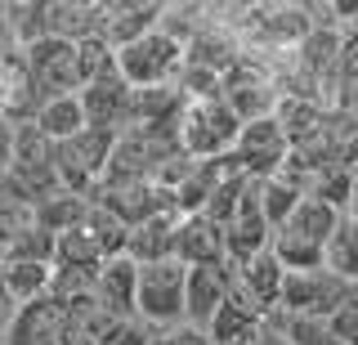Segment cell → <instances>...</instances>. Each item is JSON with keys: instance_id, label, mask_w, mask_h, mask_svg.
Segmentation results:
<instances>
[{"instance_id": "6da1fadb", "label": "cell", "mask_w": 358, "mask_h": 345, "mask_svg": "<svg viewBox=\"0 0 358 345\" xmlns=\"http://www.w3.org/2000/svg\"><path fill=\"white\" fill-rule=\"evenodd\" d=\"M179 153L193 162H220L233 153V143L242 135V121L224 99H188L179 113Z\"/></svg>"}, {"instance_id": "7a4b0ae2", "label": "cell", "mask_w": 358, "mask_h": 345, "mask_svg": "<svg viewBox=\"0 0 358 345\" xmlns=\"http://www.w3.org/2000/svg\"><path fill=\"white\" fill-rule=\"evenodd\" d=\"M188 68V50L179 45L171 31H148L134 45L117 50V72L130 90H157V85H179Z\"/></svg>"}, {"instance_id": "3957f363", "label": "cell", "mask_w": 358, "mask_h": 345, "mask_svg": "<svg viewBox=\"0 0 358 345\" xmlns=\"http://www.w3.org/2000/svg\"><path fill=\"white\" fill-rule=\"evenodd\" d=\"M184 292H188V265L184 260H157L139 265V292H134V314L152 328H179L184 323Z\"/></svg>"}, {"instance_id": "277c9868", "label": "cell", "mask_w": 358, "mask_h": 345, "mask_svg": "<svg viewBox=\"0 0 358 345\" xmlns=\"http://www.w3.org/2000/svg\"><path fill=\"white\" fill-rule=\"evenodd\" d=\"M112 153H117V130H94L85 126L76 139L59 143V184L67 193H81L90 197L99 184H103Z\"/></svg>"}, {"instance_id": "5b68a950", "label": "cell", "mask_w": 358, "mask_h": 345, "mask_svg": "<svg viewBox=\"0 0 358 345\" xmlns=\"http://www.w3.org/2000/svg\"><path fill=\"white\" fill-rule=\"evenodd\" d=\"M22 68L36 99H63V94H81V63H76V45L59 36H41L31 45H22Z\"/></svg>"}, {"instance_id": "8992f818", "label": "cell", "mask_w": 358, "mask_h": 345, "mask_svg": "<svg viewBox=\"0 0 358 345\" xmlns=\"http://www.w3.org/2000/svg\"><path fill=\"white\" fill-rule=\"evenodd\" d=\"M287 157H291V143L282 135V126H278V117H260L242 126L238 143H233V153L224 162L246 180H268V175H278L287 166Z\"/></svg>"}, {"instance_id": "52a82bcc", "label": "cell", "mask_w": 358, "mask_h": 345, "mask_svg": "<svg viewBox=\"0 0 358 345\" xmlns=\"http://www.w3.org/2000/svg\"><path fill=\"white\" fill-rule=\"evenodd\" d=\"M350 292H354V287L345 283V278H336L327 265H322V269H300V274H287L278 309H282V314L331 318V314H336V305H341V300L350 296Z\"/></svg>"}, {"instance_id": "ba28073f", "label": "cell", "mask_w": 358, "mask_h": 345, "mask_svg": "<svg viewBox=\"0 0 358 345\" xmlns=\"http://www.w3.org/2000/svg\"><path fill=\"white\" fill-rule=\"evenodd\" d=\"M67 337H72L67 309L54 296H41V300L18 305V314L5 332V345H63Z\"/></svg>"}, {"instance_id": "9c48e42d", "label": "cell", "mask_w": 358, "mask_h": 345, "mask_svg": "<svg viewBox=\"0 0 358 345\" xmlns=\"http://www.w3.org/2000/svg\"><path fill=\"white\" fill-rule=\"evenodd\" d=\"M229 283H233V265L220 260V265H197L188 269V292H184V323L188 328H210V318L220 314L224 296H229Z\"/></svg>"}, {"instance_id": "30bf717a", "label": "cell", "mask_w": 358, "mask_h": 345, "mask_svg": "<svg viewBox=\"0 0 358 345\" xmlns=\"http://www.w3.org/2000/svg\"><path fill=\"white\" fill-rule=\"evenodd\" d=\"M81 108H85V121L94 130H126L130 126V85L121 81V72H108L99 81H90L81 94Z\"/></svg>"}, {"instance_id": "8fae6325", "label": "cell", "mask_w": 358, "mask_h": 345, "mask_svg": "<svg viewBox=\"0 0 358 345\" xmlns=\"http://www.w3.org/2000/svg\"><path fill=\"white\" fill-rule=\"evenodd\" d=\"M162 18H166V5H157V0H112L103 18V41L112 50H126L139 36L162 27Z\"/></svg>"}, {"instance_id": "7c38bea8", "label": "cell", "mask_w": 358, "mask_h": 345, "mask_svg": "<svg viewBox=\"0 0 358 345\" xmlns=\"http://www.w3.org/2000/svg\"><path fill=\"white\" fill-rule=\"evenodd\" d=\"M175 260H184L188 269L229 260V251H224V229L210 216H201V211L197 216H184L179 229H175Z\"/></svg>"}, {"instance_id": "4fadbf2b", "label": "cell", "mask_w": 358, "mask_h": 345, "mask_svg": "<svg viewBox=\"0 0 358 345\" xmlns=\"http://www.w3.org/2000/svg\"><path fill=\"white\" fill-rule=\"evenodd\" d=\"M94 292H99V305H103L108 318H130L134 314V292H139V265H134L130 255L108 260L94 278Z\"/></svg>"}, {"instance_id": "5bb4252c", "label": "cell", "mask_w": 358, "mask_h": 345, "mask_svg": "<svg viewBox=\"0 0 358 345\" xmlns=\"http://www.w3.org/2000/svg\"><path fill=\"white\" fill-rule=\"evenodd\" d=\"M179 211H157L152 220L130 229V247L126 255L134 265H157V260H171L175 255V229H179Z\"/></svg>"}, {"instance_id": "9a60e30c", "label": "cell", "mask_w": 358, "mask_h": 345, "mask_svg": "<svg viewBox=\"0 0 358 345\" xmlns=\"http://www.w3.org/2000/svg\"><path fill=\"white\" fill-rule=\"evenodd\" d=\"M345 220V211H336V206H327L322 197H305L296 211H291V220L282 225V233H296V238H305V242H313V247H322L327 251V242H331V233H336V225ZM278 233V229H273Z\"/></svg>"}, {"instance_id": "2e32d148", "label": "cell", "mask_w": 358, "mask_h": 345, "mask_svg": "<svg viewBox=\"0 0 358 345\" xmlns=\"http://www.w3.org/2000/svg\"><path fill=\"white\" fill-rule=\"evenodd\" d=\"M31 126H36L50 143H67V139L81 135L90 121H85L81 99H76V94H63V99H45V104L36 108V117H31Z\"/></svg>"}, {"instance_id": "e0dca14e", "label": "cell", "mask_w": 358, "mask_h": 345, "mask_svg": "<svg viewBox=\"0 0 358 345\" xmlns=\"http://www.w3.org/2000/svg\"><path fill=\"white\" fill-rule=\"evenodd\" d=\"M238 274H242L246 292H251V296H255V300H260V305L268 309V314H273V309H278V300H282V283H287V269H282V260L273 255V247L260 251L255 260H246Z\"/></svg>"}, {"instance_id": "ac0fdd59", "label": "cell", "mask_w": 358, "mask_h": 345, "mask_svg": "<svg viewBox=\"0 0 358 345\" xmlns=\"http://www.w3.org/2000/svg\"><path fill=\"white\" fill-rule=\"evenodd\" d=\"M0 274H5V292L14 296V305L50 296L54 283V265H31V260H0Z\"/></svg>"}, {"instance_id": "d6986e66", "label": "cell", "mask_w": 358, "mask_h": 345, "mask_svg": "<svg viewBox=\"0 0 358 345\" xmlns=\"http://www.w3.org/2000/svg\"><path fill=\"white\" fill-rule=\"evenodd\" d=\"M322 265H327L336 278H345L350 287H358V220L345 216L341 225H336L331 242H327V260Z\"/></svg>"}, {"instance_id": "ffe728a7", "label": "cell", "mask_w": 358, "mask_h": 345, "mask_svg": "<svg viewBox=\"0 0 358 345\" xmlns=\"http://www.w3.org/2000/svg\"><path fill=\"white\" fill-rule=\"evenodd\" d=\"M85 211H90V197H81V193H54V197H45V202L36 206V225L59 238V233L81 225Z\"/></svg>"}, {"instance_id": "44dd1931", "label": "cell", "mask_w": 358, "mask_h": 345, "mask_svg": "<svg viewBox=\"0 0 358 345\" xmlns=\"http://www.w3.org/2000/svg\"><path fill=\"white\" fill-rule=\"evenodd\" d=\"M157 337H162V328H152L139 314H130V318H108L94 332V345H152Z\"/></svg>"}, {"instance_id": "7402d4cb", "label": "cell", "mask_w": 358, "mask_h": 345, "mask_svg": "<svg viewBox=\"0 0 358 345\" xmlns=\"http://www.w3.org/2000/svg\"><path fill=\"white\" fill-rule=\"evenodd\" d=\"M54 247H59V238L54 233H45L41 225H31L27 233H18L14 247H9L0 260H31V265H54Z\"/></svg>"}, {"instance_id": "603a6c76", "label": "cell", "mask_w": 358, "mask_h": 345, "mask_svg": "<svg viewBox=\"0 0 358 345\" xmlns=\"http://www.w3.org/2000/svg\"><path fill=\"white\" fill-rule=\"evenodd\" d=\"M31 225H36V206H27V202H18V197L0 193V255L14 247V238H18V233H27Z\"/></svg>"}, {"instance_id": "cb8c5ba5", "label": "cell", "mask_w": 358, "mask_h": 345, "mask_svg": "<svg viewBox=\"0 0 358 345\" xmlns=\"http://www.w3.org/2000/svg\"><path fill=\"white\" fill-rule=\"evenodd\" d=\"M327 328H331L336 345H358V287L336 305V314L327 318Z\"/></svg>"}, {"instance_id": "d4e9b609", "label": "cell", "mask_w": 358, "mask_h": 345, "mask_svg": "<svg viewBox=\"0 0 358 345\" xmlns=\"http://www.w3.org/2000/svg\"><path fill=\"white\" fill-rule=\"evenodd\" d=\"M152 345H215V341H210L201 328H188V323H179V328H166Z\"/></svg>"}, {"instance_id": "484cf974", "label": "cell", "mask_w": 358, "mask_h": 345, "mask_svg": "<svg viewBox=\"0 0 358 345\" xmlns=\"http://www.w3.org/2000/svg\"><path fill=\"white\" fill-rule=\"evenodd\" d=\"M14 135H18V126L0 121V175H9V166H14Z\"/></svg>"}, {"instance_id": "4316f807", "label": "cell", "mask_w": 358, "mask_h": 345, "mask_svg": "<svg viewBox=\"0 0 358 345\" xmlns=\"http://www.w3.org/2000/svg\"><path fill=\"white\" fill-rule=\"evenodd\" d=\"M18 314V305H14V296L5 292V274H0V345H5V332H9V323H14Z\"/></svg>"}, {"instance_id": "83f0119b", "label": "cell", "mask_w": 358, "mask_h": 345, "mask_svg": "<svg viewBox=\"0 0 358 345\" xmlns=\"http://www.w3.org/2000/svg\"><path fill=\"white\" fill-rule=\"evenodd\" d=\"M350 220H358V166H354V184H350V211H345Z\"/></svg>"}, {"instance_id": "f1b7e54d", "label": "cell", "mask_w": 358, "mask_h": 345, "mask_svg": "<svg viewBox=\"0 0 358 345\" xmlns=\"http://www.w3.org/2000/svg\"><path fill=\"white\" fill-rule=\"evenodd\" d=\"M63 345H94V337H85V332H72V337H67Z\"/></svg>"}, {"instance_id": "f546056e", "label": "cell", "mask_w": 358, "mask_h": 345, "mask_svg": "<svg viewBox=\"0 0 358 345\" xmlns=\"http://www.w3.org/2000/svg\"><path fill=\"white\" fill-rule=\"evenodd\" d=\"M255 345H287V341H282V337H273V332H268V328H264V337H260V341H255Z\"/></svg>"}]
</instances>
